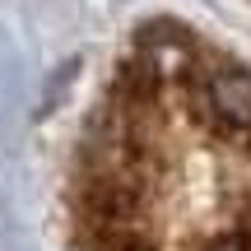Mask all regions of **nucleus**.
<instances>
[{
	"mask_svg": "<svg viewBox=\"0 0 251 251\" xmlns=\"http://www.w3.org/2000/svg\"><path fill=\"white\" fill-rule=\"evenodd\" d=\"M84 251H251V65L191 28L121 56L65 186Z\"/></svg>",
	"mask_w": 251,
	"mask_h": 251,
	"instance_id": "obj_1",
	"label": "nucleus"
}]
</instances>
